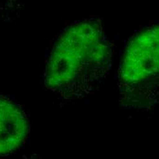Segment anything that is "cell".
<instances>
[{
	"instance_id": "obj_1",
	"label": "cell",
	"mask_w": 159,
	"mask_h": 159,
	"mask_svg": "<svg viewBox=\"0 0 159 159\" xmlns=\"http://www.w3.org/2000/svg\"><path fill=\"white\" fill-rule=\"evenodd\" d=\"M112 49L99 20L80 21L60 36L49 55L45 83L66 102L93 93L108 74Z\"/></svg>"
},
{
	"instance_id": "obj_2",
	"label": "cell",
	"mask_w": 159,
	"mask_h": 159,
	"mask_svg": "<svg viewBox=\"0 0 159 159\" xmlns=\"http://www.w3.org/2000/svg\"><path fill=\"white\" fill-rule=\"evenodd\" d=\"M118 89L127 107L159 106V25L129 40L118 70Z\"/></svg>"
},
{
	"instance_id": "obj_3",
	"label": "cell",
	"mask_w": 159,
	"mask_h": 159,
	"mask_svg": "<svg viewBox=\"0 0 159 159\" xmlns=\"http://www.w3.org/2000/svg\"><path fill=\"white\" fill-rule=\"evenodd\" d=\"M25 114L13 102L0 98V154H7L24 141L28 133Z\"/></svg>"
}]
</instances>
